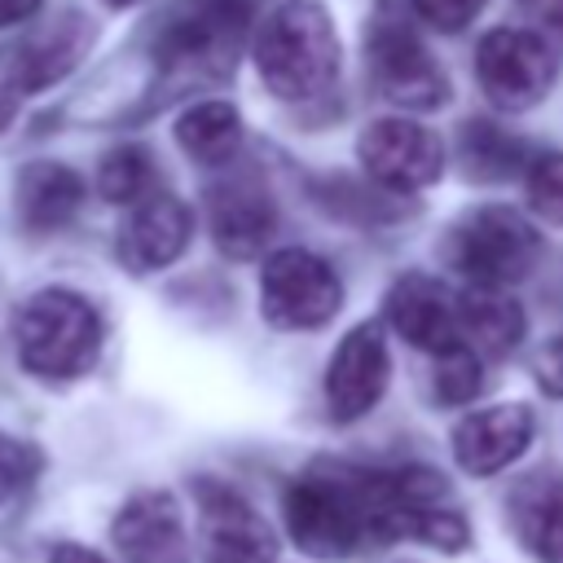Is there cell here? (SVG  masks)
Listing matches in <instances>:
<instances>
[{
    "label": "cell",
    "mask_w": 563,
    "mask_h": 563,
    "mask_svg": "<svg viewBox=\"0 0 563 563\" xmlns=\"http://www.w3.org/2000/svg\"><path fill=\"white\" fill-rule=\"evenodd\" d=\"M286 532L312 559H347L365 541H391L387 471L312 466L282 497Z\"/></svg>",
    "instance_id": "1"
},
{
    "label": "cell",
    "mask_w": 563,
    "mask_h": 563,
    "mask_svg": "<svg viewBox=\"0 0 563 563\" xmlns=\"http://www.w3.org/2000/svg\"><path fill=\"white\" fill-rule=\"evenodd\" d=\"M260 84L282 101H317L339 79V35L334 18L317 0L277 4L251 44Z\"/></svg>",
    "instance_id": "2"
},
{
    "label": "cell",
    "mask_w": 563,
    "mask_h": 563,
    "mask_svg": "<svg viewBox=\"0 0 563 563\" xmlns=\"http://www.w3.org/2000/svg\"><path fill=\"white\" fill-rule=\"evenodd\" d=\"M13 343H18V361L35 378L66 383L97 365L101 317L84 295L66 286H44L18 308Z\"/></svg>",
    "instance_id": "3"
},
{
    "label": "cell",
    "mask_w": 563,
    "mask_h": 563,
    "mask_svg": "<svg viewBox=\"0 0 563 563\" xmlns=\"http://www.w3.org/2000/svg\"><path fill=\"white\" fill-rule=\"evenodd\" d=\"M365 62L374 88L400 110H440L453 97V84L440 57L413 26V9L405 0H378L365 26Z\"/></svg>",
    "instance_id": "4"
},
{
    "label": "cell",
    "mask_w": 563,
    "mask_h": 563,
    "mask_svg": "<svg viewBox=\"0 0 563 563\" xmlns=\"http://www.w3.org/2000/svg\"><path fill=\"white\" fill-rule=\"evenodd\" d=\"M444 260L479 290H510L541 260V233L510 207H471L444 233Z\"/></svg>",
    "instance_id": "5"
},
{
    "label": "cell",
    "mask_w": 563,
    "mask_h": 563,
    "mask_svg": "<svg viewBox=\"0 0 563 563\" xmlns=\"http://www.w3.org/2000/svg\"><path fill=\"white\" fill-rule=\"evenodd\" d=\"M343 308L339 273L308 246H277L264 255L260 312L277 330H321Z\"/></svg>",
    "instance_id": "6"
},
{
    "label": "cell",
    "mask_w": 563,
    "mask_h": 563,
    "mask_svg": "<svg viewBox=\"0 0 563 563\" xmlns=\"http://www.w3.org/2000/svg\"><path fill=\"white\" fill-rule=\"evenodd\" d=\"M246 35V0H185L180 13L158 31L154 57L167 70L224 79L233 75L238 44Z\"/></svg>",
    "instance_id": "7"
},
{
    "label": "cell",
    "mask_w": 563,
    "mask_h": 563,
    "mask_svg": "<svg viewBox=\"0 0 563 563\" xmlns=\"http://www.w3.org/2000/svg\"><path fill=\"white\" fill-rule=\"evenodd\" d=\"M475 75L493 106L501 110H532L559 75V53L541 31L523 26H493L475 48Z\"/></svg>",
    "instance_id": "8"
},
{
    "label": "cell",
    "mask_w": 563,
    "mask_h": 563,
    "mask_svg": "<svg viewBox=\"0 0 563 563\" xmlns=\"http://www.w3.org/2000/svg\"><path fill=\"white\" fill-rule=\"evenodd\" d=\"M387 528L391 537H413L431 550L457 554L471 545V523L449 497V484L440 471L405 466L387 471Z\"/></svg>",
    "instance_id": "9"
},
{
    "label": "cell",
    "mask_w": 563,
    "mask_h": 563,
    "mask_svg": "<svg viewBox=\"0 0 563 563\" xmlns=\"http://www.w3.org/2000/svg\"><path fill=\"white\" fill-rule=\"evenodd\" d=\"M356 158L374 185L396 194L427 189L444 176V141L405 114L374 119L356 141Z\"/></svg>",
    "instance_id": "10"
},
{
    "label": "cell",
    "mask_w": 563,
    "mask_h": 563,
    "mask_svg": "<svg viewBox=\"0 0 563 563\" xmlns=\"http://www.w3.org/2000/svg\"><path fill=\"white\" fill-rule=\"evenodd\" d=\"M387 378H391V356H387L383 325L378 321L352 325L339 339V347H334V356L325 365V405H330V418L334 422L365 418L383 400Z\"/></svg>",
    "instance_id": "11"
},
{
    "label": "cell",
    "mask_w": 563,
    "mask_h": 563,
    "mask_svg": "<svg viewBox=\"0 0 563 563\" xmlns=\"http://www.w3.org/2000/svg\"><path fill=\"white\" fill-rule=\"evenodd\" d=\"M198 532L211 563H273L277 554L273 528L260 510L216 479L198 484Z\"/></svg>",
    "instance_id": "12"
},
{
    "label": "cell",
    "mask_w": 563,
    "mask_h": 563,
    "mask_svg": "<svg viewBox=\"0 0 563 563\" xmlns=\"http://www.w3.org/2000/svg\"><path fill=\"white\" fill-rule=\"evenodd\" d=\"M383 317H387V325L405 343H413V347H422L431 356H444L453 347H466L462 343V321H457V295H449L427 273L396 277L391 290H387Z\"/></svg>",
    "instance_id": "13"
},
{
    "label": "cell",
    "mask_w": 563,
    "mask_h": 563,
    "mask_svg": "<svg viewBox=\"0 0 563 563\" xmlns=\"http://www.w3.org/2000/svg\"><path fill=\"white\" fill-rule=\"evenodd\" d=\"M189 233H194V216L189 207L176 198V194H163L154 189L150 198H141L123 229H119V260L132 268V273H154V268H167L185 255L189 246Z\"/></svg>",
    "instance_id": "14"
},
{
    "label": "cell",
    "mask_w": 563,
    "mask_h": 563,
    "mask_svg": "<svg viewBox=\"0 0 563 563\" xmlns=\"http://www.w3.org/2000/svg\"><path fill=\"white\" fill-rule=\"evenodd\" d=\"M207 211H211V238H216L220 255H229V260L264 255V246L277 229V211H273L268 189L260 180H246V176L220 180L207 194Z\"/></svg>",
    "instance_id": "15"
},
{
    "label": "cell",
    "mask_w": 563,
    "mask_h": 563,
    "mask_svg": "<svg viewBox=\"0 0 563 563\" xmlns=\"http://www.w3.org/2000/svg\"><path fill=\"white\" fill-rule=\"evenodd\" d=\"M532 431L537 422L528 405H488L453 427V457L471 475H497L532 444Z\"/></svg>",
    "instance_id": "16"
},
{
    "label": "cell",
    "mask_w": 563,
    "mask_h": 563,
    "mask_svg": "<svg viewBox=\"0 0 563 563\" xmlns=\"http://www.w3.org/2000/svg\"><path fill=\"white\" fill-rule=\"evenodd\" d=\"M110 537L128 563H185L180 506L163 488H145L128 497L110 523Z\"/></svg>",
    "instance_id": "17"
},
{
    "label": "cell",
    "mask_w": 563,
    "mask_h": 563,
    "mask_svg": "<svg viewBox=\"0 0 563 563\" xmlns=\"http://www.w3.org/2000/svg\"><path fill=\"white\" fill-rule=\"evenodd\" d=\"M506 510H510V528L519 545L537 563H563V475L554 471L523 475Z\"/></svg>",
    "instance_id": "18"
},
{
    "label": "cell",
    "mask_w": 563,
    "mask_h": 563,
    "mask_svg": "<svg viewBox=\"0 0 563 563\" xmlns=\"http://www.w3.org/2000/svg\"><path fill=\"white\" fill-rule=\"evenodd\" d=\"M13 202H18V220L31 233H53V229L75 220V211L84 202V176L75 167H66V163L35 158V163H26L18 172Z\"/></svg>",
    "instance_id": "19"
},
{
    "label": "cell",
    "mask_w": 563,
    "mask_h": 563,
    "mask_svg": "<svg viewBox=\"0 0 563 563\" xmlns=\"http://www.w3.org/2000/svg\"><path fill=\"white\" fill-rule=\"evenodd\" d=\"M92 44V26L79 13L57 18L53 26H44L40 35L26 40V48L13 57V88L18 92H40L53 79H62L66 70L79 66V57Z\"/></svg>",
    "instance_id": "20"
},
{
    "label": "cell",
    "mask_w": 563,
    "mask_h": 563,
    "mask_svg": "<svg viewBox=\"0 0 563 563\" xmlns=\"http://www.w3.org/2000/svg\"><path fill=\"white\" fill-rule=\"evenodd\" d=\"M457 321H462V343L484 356H506L523 339V308L506 290H462L457 295Z\"/></svg>",
    "instance_id": "21"
},
{
    "label": "cell",
    "mask_w": 563,
    "mask_h": 563,
    "mask_svg": "<svg viewBox=\"0 0 563 563\" xmlns=\"http://www.w3.org/2000/svg\"><path fill=\"white\" fill-rule=\"evenodd\" d=\"M176 141L180 150L202 163V167H220L238 154L242 145V114L229 101H198L176 119Z\"/></svg>",
    "instance_id": "22"
},
{
    "label": "cell",
    "mask_w": 563,
    "mask_h": 563,
    "mask_svg": "<svg viewBox=\"0 0 563 563\" xmlns=\"http://www.w3.org/2000/svg\"><path fill=\"white\" fill-rule=\"evenodd\" d=\"M150 185H154V158L141 145H114L97 163V194L114 207H136L141 198L154 194Z\"/></svg>",
    "instance_id": "23"
},
{
    "label": "cell",
    "mask_w": 563,
    "mask_h": 563,
    "mask_svg": "<svg viewBox=\"0 0 563 563\" xmlns=\"http://www.w3.org/2000/svg\"><path fill=\"white\" fill-rule=\"evenodd\" d=\"M523 163V145L493 123H466L462 128V167L475 180H501Z\"/></svg>",
    "instance_id": "24"
},
{
    "label": "cell",
    "mask_w": 563,
    "mask_h": 563,
    "mask_svg": "<svg viewBox=\"0 0 563 563\" xmlns=\"http://www.w3.org/2000/svg\"><path fill=\"white\" fill-rule=\"evenodd\" d=\"M523 194L537 220L563 224V154H541L523 172Z\"/></svg>",
    "instance_id": "25"
},
{
    "label": "cell",
    "mask_w": 563,
    "mask_h": 563,
    "mask_svg": "<svg viewBox=\"0 0 563 563\" xmlns=\"http://www.w3.org/2000/svg\"><path fill=\"white\" fill-rule=\"evenodd\" d=\"M431 383H435V400L440 405H466L484 383L479 356L471 347H453V352L435 356V378Z\"/></svg>",
    "instance_id": "26"
},
{
    "label": "cell",
    "mask_w": 563,
    "mask_h": 563,
    "mask_svg": "<svg viewBox=\"0 0 563 563\" xmlns=\"http://www.w3.org/2000/svg\"><path fill=\"white\" fill-rule=\"evenodd\" d=\"M40 466H44V457L31 440H18V435L0 431V501L18 497L40 475Z\"/></svg>",
    "instance_id": "27"
},
{
    "label": "cell",
    "mask_w": 563,
    "mask_h": 563,
    "mask_svg": "<svg viewBox=\"0 0 563 563\" xmlns=\"http://www.w3.org/2000/svg\"><path fill=\"white\" fill-rule=\"evenodd\" d=\"M484 4H488V0H409V9H413L427 26L449 31V35L466 31V26L484 13Z\"/></svg>",
    "instance_id": "28"
},
{
    "label": "cell",
    "mask_w": 563,
    "mask_h": 563,
    "mask_svg": "<svg viewBox=\"0 0 563 563\" xmlns=\"http://www.w3.org/2000/svg\"><path fill=\"white\" fill-rule=\"evenodd\" d=\"M532 374H537L541 391H550V396H563V339H554V343H545V347L537 352V361H532Z\"/></svg>",
    "instance_id": "29"
},
{
    "label": "cell",
    "mask_w": 563,
    "mask_h": 563,
    "mask_svg": "<svg viewBox=\"0 0 563 563\" xmlns=\"http://www.w3.org/2000/svg\"><path fill=\"white\" fill-rule=\"evenodd\" d=\"M523 13H532L545 31H563V0H523Z\"/></svg>",
    "instance_id": "30"
},
{
    "label": "cell",
    "mask_w": 563,
    "mask_h": 563,
    "mask_svg": "<svg viewBox=\"0 0 563 563\" xmlns=\"http://www.w3.org/2000/svg\"><path fill=\"white\" fill-rule=\"evenodd\" d=\"M40 4H44V0H0V26H18V22L35 18Z\"/></svg>",
    "instance_id": "31"
},
{
    "label": "cell",
    "mask_w": 563,
    "mask_h": 563,
    "mask_svg": "<svg viewBox=\"0 0 563 563\" xmlns=\"http://www.w3.org/2000/svg\"><path fill=\"white\" fill-rule=\"evenodd\" d=\"M48 563H106L97 550H88V545H75V541H62L53 554H48Z\"/></svg>",
    "instance_id": "32"
},
{
    "label": "cell",
    "mask_w": 563,
    "mask_h": 563,
    "mask_svg": "<svg viewBox=\"0 0 563 563\" xmlns=\"http://www.w3.org/2000/svg\"><path fill=\"white\" fill-rule=\"evenodd\" d=\"M106 9H132V4H141V0H101Z\"/></svg>",
    "instance_id": "33"
}]
</instances>
